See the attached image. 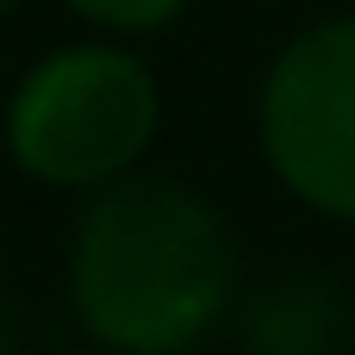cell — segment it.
<instances>
[{
  "label": "cell",
  "instance_id": "obj_4",
  "mask_svg": "<svg viewBox=\"0 0 355 355\" xmlns=\"http://www.w3.org/2000/svg\"><path fill=\"white\" fill-rule=\"evenodd\" d=\"M81 19H94V25H106V31H156V25H168L187 0H69Z\"/></svg>",
  "mask_w": 355,
  "mask_h": 355
},
{
  "label": "cell",
  "instance_id": "obj_5",
  "mask_svg": "<svg viewBox=\"0 0 355 355\" xmlns=\"http://www.w3.org/2000/svg\"><path fill=\"white\" fill-rule=\"evenodd\" d=\"M12 6H19V0H0V12H12Z\"/></svg>",
  "mask_w": 355,
  "mask_h": 355
},
{
  "label": "cell",
  "instance_id": "obj_2",
  "mask_svg": "<svg viewBox=\"0 0 355 355\" xmlns=\"http://www.w3.org/2000/svg\"><path fill=\"white\" fill-rule=\"evenodd\" d=\"M162 94L131 50L69 44L50 50L6 106V150L50 187H106L156 137Z\"/></svg>",
  "mask_w": 355,
  "mask_h": 355
},
{
  "label": "cell",
  "instance_id": "obj_3",
  "mask_svg": "<svg viewBox=\"0 0 355 355\" xmlns=\"http://www.w3.org/2000/svg\"><path fill=\"white\" fill-rule=\"evenodd\" d=\"M256 131L275 181L293 200L355 225V19L300 31L268 62Z\"/></svg>",
  "mask_w": 355,
  "mask_h": 355
},
{
  "label": "cell",
  "instance_id": "obj_6",
  "mask_svg": "<svg viewBox=\"0 0 355 355\" xmlns=\"http://www.w3.org/2000/svg\"><path fill=\"white\" fill-rule=\"evenodd\" d=\"M0 355H6V349H0Z\"/></svg>",
  "mask_w": 355,
  "mask_h": 355
},
{
  "label": "cell",
  "instance_id": "obj_1",
  "mask_svg": "<svg viewBox=\"0 0 355 355\" xmlns=\"http://www.w3.org/2000/svg\"><path fill=\"white\" fill-rule=\"evenodd\" d=\"M237 281L218 212L175 181H119L75 231L69 293L106 349L175 355L200 343Z\"/></svg>",
  "mask_w": 355,
  "mask_h": 355
}]
</instances>
